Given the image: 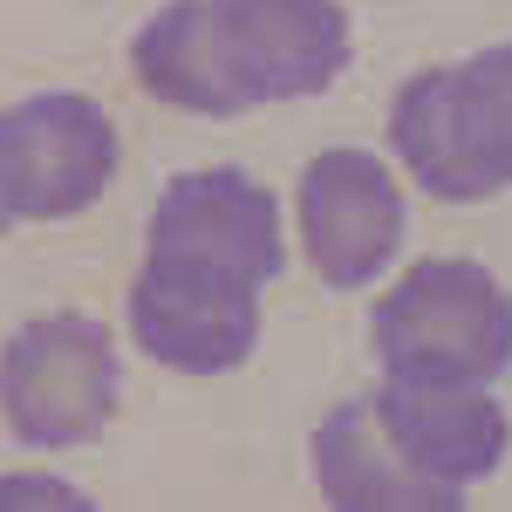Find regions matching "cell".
Masks as SVG:
<instances>
[{"mask_svg":"<svg viewBox=\"0 0 512 512\" xmlns=\"http://www.w3.org/2000/svg\"><path fill=\"white\" fill-rule=\"evenodd\" d=\"M383 376H465L499 383L512 369V294L478 260H417L369 315Z\"/></svg>","mask_w":512,"mask_h":512,"instance_id":"1","label":"cell"},{"mask_svg":"<svg viewBox=\"0 0 512 512\" xmlns=\"http://www.w3.org/2000/svg\"><path fill=\"white\" fill-rule=\"evenodd\" d=\"M123 362L110 328L89 315H41L0 349V417L28 451L96 444L117 417Z\"/></svg>","mask_w":512,"mask_h":512,"instance_id":"2","label":"cell"},{"mask_svg":"<svg viewBox=\"0 0 512 512\" xmlns=\"http://www.w3.org/2000/svg\"><path fill=\"white\" fill-rule=\"evenodd\" d=\"M144 267L164 274H192V280H219V287H267L287 267V233H280V198L246 178L233 164L212 171H185L171 178L151 212L144 233Z\"/></svg>","mask_w":512,"mask_h":512,"instance_id":"3","label":"cell"},{"mask_svg":"<svg viewBox=\"0 0 512 512\" xmlns=\"http://www.w3.org/2000/svg\"><path fill=\"white\" fill-rule=\"evenodd\" d=\"M117 178V123L76 89L21 96L0 110V205L7 219H76Z\"/></svg>","mask_w":512,"mask_h":512,"instance_id":"4","label":"cell"},{"mask_svg":"<svg viewBox=\"0 0 512 512\" xmlns=\"http://www.w3.org/2000/svg\"><path fill=\"white\" fill-rule=\"evenodd\" d=\"M294 212H301V253L342 294L369 287L403 246V192L376 151H321L301 171Z\"/></svg>","mask_w":512,"mask_h":512,"instance_id":"5","label":"cell"},{"mask_svg":"<svg viewBox=\"0 0 512 512\" xmlns=\"http://www.w3.org/2000/svg\"><path fill=\"white\" fill-rule=\"evenodd\" d=\"M390 444L417 465V472L444 485V492H472L478 478L506 465L512 424L499 410L492 383H465V376H383V390L369 396Z\"/></svg>","mask_w":512,"mask_h":512,"instance_id":"6","label":"cell"},{"mask_svg":"<svg viewBox=\"0 0 512 512\" xmlns=\"http://www.w3.org/2000/svg\"><path fill=\"white\" fill-rule=\"evenodd\" d=\"M212 14L253 103L321 96L349 69L342 0H212Z\"/></svg>","mask_w":512,"mask_h":512,"instance_id":"7","label":"cell"},{"mask_svg":"<svg viewBox=\"0 0 512 512\" xmlns=\"http://www.w3.org/2000/svg\"><path fill=\"white\" fill-rule=\"evenodd\" d=\"M130 335L151 362L178 376H226L260 342V294L144 267L130 280Z\"/></svg>","mask_w":512,"mask_h":512,"instance_id":"8","label":"cell"},{"mask_svg":"<svg viewBox=\"0 0 512 512\" xmlns=\"http://www.w3.org/2000/svg\"><path fill=\"white\" fill-rule=\"evenodd\" d=\"M130 69L144 82V96H158V103L185 110V117H239V110H253L233 55H226L212 0H164L130 41Z\"/></svg>","mask_w":512,"mask_h":512,"instance_id":"9","label":"cell"},{"mask_svg":"<svg viewBox=\"0 0 512 512\" xmlns=\"http://www.w3.org/2000/svg\"><path fill=\"white\" fill-rule=\"evenodd\" d=\"M315 485H321V499L342 512H451V506H465L458 492L431 485L396 451L369 396L328 410V424L315 431Z\"/></svg>","mask_w":512,"mask_h":512,"instance_id":"10","label":"cell"},{"mask_svg":"<svg viewBox=\"0 0 512 512\" xmlns=\"http://www.w3.org/2000/svg\"><path fill=\"white\" fill-rule=\"evenodd\" d=\"M390 151L403 158V171L444 205H472L485 198L472 158L458 144V117H451V69H417L396 89L390 110Z\"/></svg>","mask_w":512,"mask_h":512,"instance_id":"11","label":"cell"},{"mask_svg":"<svg viewBox=\"0 0 512 512\" xmlns=\"http://www.w3.org/2000/svg\"><path fill=\"white\" fill-rule=\"evenodd\" d=\"M451 117L485 198L512 192V41L451 62Z\"/></svg>","mask_w":512,"mask_h":512,"instance_id":"12","label":"cell"},{"mask_svg":"<svg viewBox=\"0 0 512 512\" xmlns=\"http://www.w3.org/2000/svg\"><path fill=\"white\" fill-rule=\"evenodd\" d=\"M0 506H82V492L55 485V478H0Z\"/></svg>","mask_w":512,"mask_h":512,"instance_id":"13","label":"cell"},{"mask_svg":"<svg viewBox=\"0 0 512 512\" xmlns=\"http://www.w3.org/2000/svg\"><path fill=\"white\" fill-rule=\"evenodd\" d=\"M7 226H14V219H7V205H0V233H7Z\"/></svg>","mask_w":512,"mask_h":512,"instance_id":"14","label":"cell"}]
</instances>
